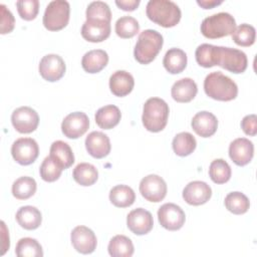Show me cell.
Segmentation results:
<instances>
[{"label": "cell", "instance_id": "obj_12", "mask_svg": "<svg viewBox=\"0 0 257 257\" xmlns=\"http://www.w3.org/2000/svg\"><path fill=\"white\" fill-rule=\"evenodd\" d=\"M89 127L88 116L82 111H74L67 114L61 123V131L68 139H78Z\"/></svg>", "mask_w": 257, "mask_h": 257}, {"label": "cell", "instance_id": "obj_15", "mask_svg": "<svg viewBox=\"0 0 257 257\" xmlns=\"http://www.w3.org/2000/svg\"><path fill=\"white\" fill-rule=\"evenodd\" d=\"M212 196L211 187L203 181L190 182L183 190V198L193 206H200L207 203Z\"/></svg>", "mask_w": 257, "mask_h": 257}, {"label": "cell", "instance_id": "obj_35", "mask_svg": "<svg viewBox=\"0 0 257 257\" xmlns=\"http://www.w3.org/2000/svg\"><path fill=\"white\" fill-rule=\"evenodd\" d=\"M15 253L18 257H42L43 250L36 239L25 237L21 238L15 248Z\"/></svg>", "mask_w": 257, "mask_h": 257}, {"label": "cell", "instance_id": "obj_18", "mask_svg": "<svg viewBox=\"0 0 257 257\" xmlns=\"http://www.w3.org/2000/svg\"><path fill=\"white\" fill-rule=\"evenodd\" d=\"M85 148L88 154L95 158L101 159L106 157L111 149L109 138L102 132H91L85 139Z\"/></svg>", "mask_w": 257, "mask_h": 257}, {"label": "cell", "instance_id": "obj_11", "mask_svg": "<svg viewBox=\"0 0 257 257\" xmlns=\"http://www.w3.org/2000/svg\"><path fill=\"white\" fill-rule=\"evenodd\" d=\"M11 121L18 133L29 134L37 128L39 116L36 110L32 107L20 106L12 112Z\"/></svg>", "mask_w": 257, "mask_h": 257}, {"label": "cell", "instance_id": "obj_28", "mask_svg": "<svg viewBox=\"0 0 257 257\" xmlns=\"http://www.w3.org/2000/svg\"><path fill=\"white\" fill-rule=\"evenodd\" d=\"M107 250L112 257H131L134 254V244L124 235H115L108 243Z\"/></svg>", "mask_w": 257, "mask_h": 257}, {"label": "cell", "instance_id": "obj_22", "mask_svg": "<svg viewBox=\"0 0 257 257\" xmlns=\"http://www.w3.org/2000/svg\"><path fill=\"white\" fill-rule=\"evenodd\" d=\"M198 87L196 82L189 77L177 80L171 89L172 97L178 102H189L197 94Z\"/></svg>", "mask_w": 257, "mask_h": 257}, {"label": "cell", "instance_id": "obj_32", "mask_svg": "<svg viewBox=\"0 0 257 257\" xmlns=\"http://www.w3.org/2000/svg\"><path fill=\"white\" fill-rule=\"evenodd\" d=\"M172 146L176 155L180 157H186L191 155L195 151L197 147V142L192 134L188 132H183L176 135L173 140Z\"/></svg>", "mask_w": 257, "mask_h": 257}, {"label": "cell", "instance_id": "obj_3", "mask_svg": "<svg viewBox=\"0 0 257 257\" xmlns=\"http://www.w3.org/2000/svg\"><path fill=\"white\" fill-rule=\"evenodd\" d=\"M169 112V105L164 99L160 97L149 98L144 104L142 115L145 128L153 133L163 131L167 125Z\"/></svg>", "mask_w": 257, "mask_h": 257}, {"label": "cell", "instance_id": "obj_9", "mask_svg": "<svg viewBox=\"0 0 257 257\" xmlns=\"http://www.w3.org/2000/svg\"><path fill=\"white\" fill-rule=\"evenodd\" d=\"M158 219L165 229L177 231L185 224L186 215L180 206L174 203H166L160 207L158 211Z\"/></svg>", "mask_w": 257, "mask_h": 257}, {"label": "cell", "instance_id": "obj_40", "mask_svg": "<svg viewBox=\"0 0 257 257\" xmlns=\"http://www.w3.org/2000/svg\"><path fill=\"white\" fill-rule=\"evenodd\" d=\"M63 169L50 157H46L39 169L40 177L45 182H54L56 181L60 175Z\"/></svg>", "mask_w": 257, "mask_h": 257}, {"label": "cell", "instance_id": "obj_29", "mask_svg": "<svg viewBox=\"0 0 257 257\" xmlns=\"http://www.w3.org/2000/svg\"><path fill=\"white\" fill-rule=\"evenodd\" d=\"M136 200V194L134 190L125 185L114 186L109 191V201L115 207L125 208L134 204Z\"/></svg>", "mask_w": 257, "mask_h": 257}, {"label": "cell", "instance_id": "obj_17", "mask_svg": "<svg viewBox=\"0 0 257 257\" xmlns=\"http://www.w3.org/2000/svg\"><path fill=\"white\" fill-rule=\"evenodd\" d=\"M254 145L246 138H238L229 146V157L237 166H245L252 160Z\"/></svg>", "mask_w": 257, "mask_h": 257}, {"label": "cell", "instance_id": "obj_6", "mask_svg": "<svg viewBox=\"0 0 257 257\" xmlns=\"http://www.w3.org/2000/svg\"><path fill=\"white\" fill-rule=\"evenodd\" d=\"M70 6L65 0H53L48 3L43 15V25L50 31L64 28L69 21Z\"/></svg>", "mask_w": 257, "mask_h": 257}, {"label": "cell", "instance_id": "obj_25", "mask_svg": "<svg viewBox=\"0 0 257 257\" xmlns=\"http://www.w3.org/2000/svg\"><path fill=\"white\" fill-rule=\"evenodd\" d=\"M163 64L168 72L172 74L180 73L187 66V54L180 48H171L166 52Z\"/></svg>", "mask_w": 257, "mask_h": 257}, {"label": "cell", "instance_id": "obj_31", "mask_svg": "<svg viewBox=\"0 0 257 257\" xmlns=\"http://www.w3.org/2000/svg\"><path fill=\"white\" fill-rule=\"evenodd\" d=\"M219 46L203 43L196 49L195 56L199 65L203 67H212L218 65Z\"/></svg>", "mask_w": 257, "mask_h": 257}, {"label": "cell", "instance_id": "obj_44", "mask_svg": "<svg viewBox=\"0 0 257 257\" xmlns=\"http://www.w3.org/2000/svg\"><path fill=\"white\" fill-rule=\"evenodd\" d=\"M115 4L124 11H133L139 6L140 0H116Z\"/></svg>", "mask_w": 257, "mask_h": 257}, {"label": "cell", "instance_id": "obj_20", "mask_svg": "<svg viewBox=\"0 0 257 257\" xmlns=\"http://www.w3.org/2000/svg\"><path fill=\"white\" fill-rule=\"evenodd\" d=\"M191 125L198 136L202 138H209L216 133L218 120L212 112L203 110L197 112L193 116Z\"/></svg>", "mask_w": 257, "mask_h": 257}, {"label": "cell", "instance_id": "obj_43", "mask_svg": "<svg viewBox=\"0 0 257 257\" xmlns=\"http://www.w3.org/2000/svg\"><path fill=\"white\" fill-rule=\"evenodd\" d=\"M241 127L248 136H255L257 133V116L256 114H248L241 120Z\"/></svg>", "mask_w": 257, "mask_h": 257}, {"label": "cell", "instance_id": "obj_24", "mask_svg": "<svg viewBox=\"0 0 257 257\" xmlns=\"http://www.w3.org/2000/svg\"><path fill=\"white\" fill-rule=\"evenodd\" d=\"M95 122L103 130H110L114 127L120 120L121 113L117 106L113 104L104 105L95 112Z\"/></svg>", "mask_w": 257, "mask_h": 257}, {"label": "cell", "instance_id": "obj_41", "mask_svg": "<svg viewBox=\"0 0 257 257\" xmlns=\"http://www.w3.org/2000/svg\"><path fill=\"white\" fill-rule=\"evenodd\" d=\"M16 6L20 17L24 20H33L39 11L38 0H19Z\"/></svg>", "mask_w": 257, "mask_h": 257}, {"label": "cell", "instance_id": "obj_30", "mask_svg": "<svg viewBox=\"0 0 257 257\" xmlns=\"http://www.w3.org/2000/svg\"><path fill=\"white\" fill-rule=\"evenodd\" d=\"M74 181L81 186H91L98 178V172L96 168L89 163L78 164L72 172Z\"/></svg>", "mask_w": 257, "mask_h": 257}, {"label": "cell", "instance_id": "obj_45", "mask_svg": "<svg viewBox=\"0 0 257 257\" xmlns=\"http://www.w3.org/2000/svg\"><path fill=\"white\" fill-rule=\"evenodd\" d=\"M1 226H2V252H1V255H3L7 249H9V246H10V242H9V234L6 230V226H5V223L2 221L1 222Z\"/></svg>", "mask_w": 257, "mask_h": 257}, {"label": "cell", "instance_id": "obj_19", "mask_svg": "<svg viewBox=\"0 0 257 257\" xmlns=\"http://www.w3.org/2000/svg\"><path fill=\"white\" fill-rule=\"evenodd\" d=\"M110 34V22L102 20H86L81 27L82 37L89 42H101Z\"/></svg>", "mask_w": 257, "mask_h": 257}, {"label": "cell", "instance_id": "obj_23", "mask_svg": "<svg viewBox=\"0 0 257 257\" xmlns=\"http://www.w3.org/2000/svg\"><path fill=\"white\" fill-rule=\"evenodd\" d=\"M108 62V55L102 49H93L86 52L81 59L82 68L88 73H96L102 70Z\"/></svg>", "mask_w": 257, "mask_h": 257}, {"label": "cell", "instance_id": "obj_26", "mask_svg": "<svg viewBox=\"0 0 257 257\" xmlns=\"http://www.w3.org/2000/svg\"><path fill=\"white\" fill-rule=\"evenodd\" d=\"M50 157L63 169L69 168L74 163V156L69 145L63 141H55L50 146Z\"/></svg>", "mask_w": 257, "mask_h": 257}, {"label": "cell", "instance_id": "obj_21", "mask_svg": "<svg viewBox=\"0 0 257 257\" xmlns=\"http://www.w3.org/2000/svg\"><path fill=\"white\" fill-rule=\"evenodd\" d=\"M134 76L125 70H116L109 77L110 91L116 96H125L134 88Z\"/></svg>", "mask_w": 257, "mask_h": 257}, {"label": "cell", "instance_id": "obj_4", "mask_svg": "<svg viewBox=\"0 0 257 257\" xmlns=\"http://www.w3.org/2000/svg\"><path fill=\"white\" fill-rule=\"evenodd\" d=\"M163 43V36L157 30H144L140 33L134 49L135 58L142 64L152 62L162 49Z\"/></svg>", "mask_w": 257, "mask_h": 257}, {"label": "cell", "instance_id": "obj_33", "mask_svg": "<svg viewBox=\"0 0 257 257\" xmlns=\"http://www.w3.org/2000/svg\"><path fill=\"white\" fill-rule=\"evenodd\" d=\"M36 182L31 177H20L12 185V194L18 200H26L36 192Z\"/></svg>", "mask_w": 257, "mask_h": 257}, {"label": "cell", "instance_id": "obj_42", "mask_svg": "<svg viewBox=\"0 0 257 257\" xmlns=\"http://www.w3.org/2000/svg\"><path fill=\"white\" fill-rule=\"evenodd\" d=\"M0 12H1V27L0 32L1 34L9 33L13 30L15 19L13 14L4 4H0Z\"/></svg>", "mask_w": 257, "mask_h": 257}, {"label": "cell", "instance_id": "obj_39", "mask_svg": "<svg viewBox=\"0 0 257 257\" xmlns=\"http://www.w3.org/2000/svg\"><path fill=\"white\" fill-rule=\"evenodd\" d=\"M86 20H102L110 22L111 12L109 6L102 1L90 2L86 8Z\"/></svg>", "mask_w": 257, "mask_h": 257}, {"label": "cell", "instance_id": "obj_46", "mask_svg": "<svg viewBox=\"0 0 257 257\" xmlns=\"http://www.w3.org/2000/svg\"><path fill=\"white\" fill-rule=\"evenodd\" d=\"M222 0H197V3L202 6L203 8L205 9H210V8H213L215 6H218L220 4H222Z\"/></svg>", "mask_w": 257, "mask_h": 257}, {"label": "cell", "instance_id": "obj_37", "mask_svg": "<svg viewBox=\"0 0 257 257\" xmlns=\"http://www.w3.org/2000/svg\"><path fill=\"white\" fill-rule=\"evenodd\" d=\"M140 30L138 20L132 16H121L115 22V32L120 38H132Z\"/></svg>", "mask_w": 257, "mask_h": 257}, {"label": "cell", "instance_id": "obj_5", "mask_svg": "<svg viewBox=\"0 0 257 257\" xmlns=\"http://www.w3.org/2000/svg\"><path fill=\"white\" fill-rule=\"evenodd\" d=\"M236 21L234 17L227 12H219L206 17L201 23L202 34L210 39L228 36L234 32Z\"/></svg>", "mask_w": 257, "mask_h": 257}, {"label": "cell", "instance_id": "obj_38", "mask_svg": "<svg viewBox=\"0 0 257 257\" xmlns=\"http://www.w3.org/2000/svg\"><path fill=\"white\" fill-rule=\"evenodd\" d=\"M256 30L255 28L247 23L240 24L235 28L232 33L233 41L240 46H250L255 42Z\"/></svg>", "mask_w": 257, "mask_h": 257}, {"label": "cell", "instance_id": "obj_13", "mask_svg": "<svg viewBox=\"0 0 257 257\" xmlns=\"http://www.w3.org/2000/svg\"><path fill=\"white\" fill-rule=\"evenodd\" d=\"M39 73L47 81L53 82L59 80L65 72V62L57 54H47L42 57L39 63Z\"/></svg>", "mask_w": 257, "mask_h": 257}, {"label": "cell", "instance_id": "obj_8", "mask_svg": "<svg viewBox=\"0 0 257 257\" xmlns=\"http://www.w3.org/2000/svg\"><path fill=\"white\" fill-rule=\"evenodd\" d=\"M11 154L18 164L27 166L37 159L39 155V147L36 141L31 138H20L13 143Z\"/></svg>", "mask_w": 257, "mask_h": 257}, {"label": "cell", "instance_id": "obj_36", "mask_svg": "<svg viewBox=\"0 0 257 257\" xmlns=\"http://www.w3.org/2000/svg\"><path fill=\"white\" fill-rule=\"evenodd\" d=\"M231 167L223 159L214 160L209 167V176L216 184H224L231 178Z\"/></svg>", "mask_w": 257, "mask_h": 257}, {"label": "cell", "instance_id": "obj_10", "mask_svg": "<svg viewBox=\"0 0 257 257\" xmlns=\"http://www.w3.org/2000/svg\"><path fill=\"white\" fill-rule=\"evenodd\" d=\"M140 192L146 200L158 203L167 195V184L164 179L158 175H148L143 178L140 183Z\"/></svg>", "mask_w": 257, "mask_h": 257}, {"label": "cell", "instance_id": "obj_14", "mask_svg": "<svg viewBox=\"0 0 257 257\" xmlns=\"http://www.w3.org/2000/svg\"><path fill=\"white\" fill-rule=\"evenodd\" d=\"M70 239L74 249L81 254H90L96 248V236L86 226H76L71 231Z\"/></svg>", "mask_w": 257, "mask_h": 257}, {"label": "cell", "instance_id": "obj_27", "mask_svg": "<svg viewBox=\"0 0 257 257\" xmlns=\"http://www.w3.org/2000/svg\"><path fill=\"white\" fill-rule=\"evenodd\" d=\"M16 220L22 228L26 230H34L40 226L42 216L36 207L23 206L18 209L16 213Z\"/></svg>", "mask_w": 257, "mask_h": 257}, {"label": "cell", "instance_id": "obj_2", "mask_svg": "<svg viewBox=\"0 0 257 257\" xmlns=\"http://www.w3.org/2000/svg\"><path fill=\"white\" fill-rule=\"evenodd\" d=\"M146 13L150 20L163 27L177 25L182 16L179 6L170 0H150Z\"/></svg>", "mask_w": 257, "mask_h": 257}, {"label": "cell", "instance_id": "obj_7", "mask_svg": "<svg viewBox=\"0 0 257 257\" xmlns=\"http://www.w3.org/2000/svg\"><path fill=\"white\" fill-rule=\"evenodd\" d=\"M248 59L246 54L236 48L219 46L218 65L233 73H242L246 70Z\"/></svg>", "mask_w": 257, "mask_h": 257}, {"label": "cell", "instance_id": "obj_16", "mask_svg": "<svg viewBox=\"0 0 257 257\" xmlns=\"http://www.w3.org/2000/svg\"><path fill=\"white\" fill-rule=\"evenodd\" d=\"M126 225L136 235L148 234L154 226L153 216L149 211L143 208H137L127 214Z\"/></svg>", "mask_w": 257, "mask_h": 257}, {"label": "cell", "instance_id": "obj_1", "mask_svg": "<svg viewBox=\"0 0 257 257\" xmlns=\"http://www.w3.org/2000/svg\"><path fill=\"white\" fill-rule=\"evenodd\" d=\"M204 90L209 97L221 101L232 100L238 94L236 82L221 71H214L206 76Z\"/></svg>", "mask_w": 257, "mask_h": 257}, {"label": "cell", "instance_id": "obj_34", "mask_svg": "<svg viewBox=\"0 0 257 257\" xmlns=\"http://www.w3.org/2000/svg\"><path fill=\"white\" fill-rule=\"evenodd\" d=\"M224 204L228 211L233 214L241 215L248 211L250 207L249 199L241 192H231L225 197Z\"/></svg>", "mask_w": 257, "mask_h": 257}]
</instances>
